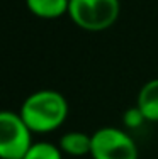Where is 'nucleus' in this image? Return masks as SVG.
Instances as JSON below:
<instances>
[{
    "instance_id": "7ed1b4c3",
    "label": "nucleus",
    "mask_w": 158,
    "mask_h": 159,
    "mask_svg": "<svg viewBox=\"0 0 158 159\" xmlns=\"http://www.w3.org/2000/svg\"><path fill=\"white\" fill-rule=\"evenodd\" d=\"M32 144V132L19 112L0 110V159H22Z\"/></svg>"
},
{
    "instance_id": "f257e3e1",
    "label": "nucleus",
    "mask_w": 158,
    "mask_h": 159,
    "mask_svg": "<svg viewBox=\"0 0 158 159\" xmlns=\"http://www.w3.org/2000/svg\"><path fill=\"white\" fill-rule=\"evenodd\" d=\"M19 113L31 132L48 134L65 124L68 117V102L56 90H37L22 102Z\"/></svg>"
},
{
    "instance_id": "39448f33",
    "label": "nucleus",
    "mask_w": 158,
    "mask_h": 159,
    "mask_svg": "<svg viewBox=\"0 0 158 159\" xmlns=\"http://www.w3.org/2000/svg\"><path fill=\"white\" fill-rule=\"evenodd\" d=\"M136 107L143 113L145 120L158 122V78L150 80L141 86L136 97Z\"/></svg>"
},
{
    "instance_id": "6e6552de",
    "label": "nucleus",
    "mask_w": 158,
    "mask_h": 159,
    "mask_svg": "<svg viewBox=\"0 0 158 159\" xmlns=\"http://www.w3.org/2000/svg\"><path fill=\"white\" fill-rule=\"evenodd\" d=\"M22 159H63V152L58 144L51 142H32Z\"/></svg>"
},
{
    "instance_id": "20e7f679",
    "label": "nucleus",
    "mask_w": 158,
    "mask_h": 159,
    "mask_svg": "<svg viewBox=\"0 0 158 159\" xmlns=\"http://www.w3.org/2000/svg\"><path fill=\"white\" fill-rule=\"evenodd\" d=\"M92 159H138V146L127 132L102 127L92 134Z\"/></svg>"
},
{
    "instance_id": "f03ea898",
    "label": "nucleus",
    "mask_w": 158,
    "mask_h": 159,
    "mask_svg": "<svg viewBox=\"0 0 158 159\" xmlns=\"http://www.w3.org/2000/svg\"><path fill=\"white\" fill-rule=\"evenodd\" d=\"M119 0H70L68 17L77 27L89 32H102L117 22Z\"/></svg>"
},
{
    "instance_id": "0eeeda50",
    "label": "nucleus",
    "mask_w": 158,
    "mask_h": 159,
    "mask_svg": "<svg viewBox=\"0 0 158 159\" xmlns=\"http://www.w3.org/2000/svg\"><path fill=\"white\" fill-rule=\"evenodd\" d=\"M26 7L32 16L51 20L68 16L70 0H26Z\"/></svg>"
},
{
    "instance_id": "423d86ee",
    "label": "nucleus",
    "mask_w": 158,
    "mask_h": 159,
    "mask_svg": "<svg viewBox=\"0 0 158 159\" xmlns=\"http://www.w3.org/2000/svg\"><path fill=\"white\" fill-rule=\"evenodd\" d=\"M60 149L63 154H68L73 157H82V156H90L92 149V134H85L82 130H70L60 137L58 142Z\"/></svg>"
}]
</instances>
